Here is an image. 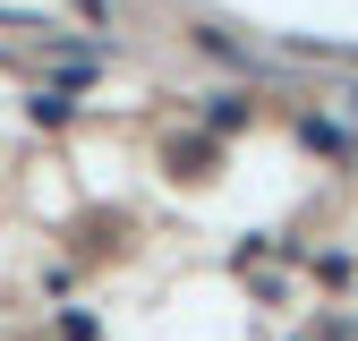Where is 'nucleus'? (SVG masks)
I'll use <instances>...</instances> for the list:
<instances>
[{
    "label": "nucleus",
    "instance_id": "obj_1",
    "mask_svg": "<svg viewBox=\"0 0 358 341\" xmlns=\"http://www.w3.org/2000/svg\"><path fill=\"white\" fill-rule=\"evenodd\" d=\"M350 111H358V85H350Z\"/></svg>",
    "mask_w": 358,
    "mask_h": 341
}]
</instances>
